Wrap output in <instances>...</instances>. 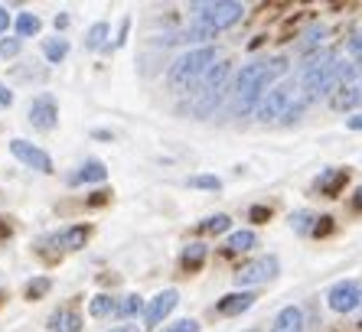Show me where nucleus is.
<instances>
[{"mask_svg": "<svg viewBox=\"0 0 362 332\" xmlns=\"http://www.w3.org/2000/svg\"><path fill=\"white\" fill-rule=\"evenodd\" d=\"M212 62H216V49H212V46H196V49H186L183 56H177L167 72L170 92L186 95L193 85H199L202 78H206Z\"/></svg>", "mask_w": 362, "mask_h": 332, "instance_id": "1", "label": "nucleus"}, {"mask_svg": "<svg viewBox=\"0 0 362 332\" xmlns=\"http://www.w3.org/2000/svg\"><path fill=\"white\" fill-rule=\"evenodd\" d=\"M284 59H274V62H248V66H242V72H238V82H235V95H238V111H248L258 105V98H262V92L268 88V82L274 78L278 72H284Z\"/></svg>", "mask_w": 362, "mask_h": 332, "instance_id": "2", "label": "nucleus"}, {"mask_svg": "<svg viewBox=\"0 0 362 332\" xmlns=\"http://www.w3.org/2000/svg\"><path fill=\"white\" fill-rule=\"evenodd\" d=\"M196 13H199V23L206 30L219 33V30H228L245 17V7L235 0H216V4H196Z\"/></svg>", "mask_w": 362, "mask_h": 332, "instance_id": "3", "label": "nucleus"}, {"mask_svg": "<svg viewBox=\"0 0 362 332\" xmlns=\"http://www.w3.org/2000/svg\"><path fill=\"white\" fill-rule=\"evenodd\" d=\"M294 92H297V85L294 82H281V85H274L268 95H264L262 101H258V121H284V114H287V108L294 105Z\"/></svg>", "mask_w": 362, "mask_h": 332, "instance_id": "4", "label": "nucleus"}, {"mask_svg": "<svg viewBox=\"0 0 362 332\" xmlns=\"http://www.w3.org/2000/svg\"><path fill=\"white\" fill-rule=\"evenodd\" d=\"M278 271H281L278 258H258V261H248V264L238 267L235 283H238V287H258V283L271 280V277H278Z\"/></svg>", "mask_w": 362, "mask_h": 332, "instance_id": "5", "label": "nucleus"}, {"mask_svg": "<svg viewBox=\"0 0 362 332\" xmlns=\"http://www.w3.org/2000/svg\"><path fill=\"white\" fill-rule=\"evenodd\" d=\"M327 303L333 313H353V309H359V303H362V287L356 280L337 283V287L327 293Z\"/></svg>", "mask_w": 362, "mask_h": 332, "instance_id": "6", "label": "nucleus"}, {"mask_svg": "<svg viewBox=\"0 0 362 332\" xmlns=\"http://www.w3.org/2000/svg\"><path fill=\"white\" fill-rule=\"evenodd\" d=\"M30 124L36 131H52V127L59 124V108H56L52 95H40V98L30 101Z\"/></svg>", "mask_w": 362, "mask_h": 332, "instance_id": "7", "label": "nucleus"}, {"mask_svg": "<svg viewBox=\"0 0 362 332\" xmlns=\"http://www.w3.org/2000/svg\"><path fill=\"white\" fill-rule=\"evenodd\" d=\"M10 153L20 160V163H26L30 170H40V173H52V160H49V153L46 150H40V147H33L30 141H10Z\"/></svg>", "mask_w": 362, "mask_h": 332, "instance_id": "8", "label": "nucleus"}, {"mask_svg": "<svg viewBox=\"0 0 362 332\" xmlns=\"http://www.w3.org/2000/svg\"><path fill=\"white\" fill-rule=\"evenodd\" d=\"M177 303H180V293L177 290L157 293V297L151 300V307L144 309V319H147V326H160L163 319H167V316L177 309Z\"/></svg>", "mask_w": 362, "mask_h": 332, "instance_id": "9", "label": "nucleus"}, {"mask_svg": "<svg viewBox=\"0 0 362 332\" xmlns=\"http://www.w3.org/2000/svg\"><path fill=\"white\" fill-rule=\"evenodd\" d=\"M252 303H255V293L242 290V293H228V297H222L219 303H216V309H219L222 316H238V313H245V309H252Z\"/></svg>", "mask_w": 362, "mask_h": 332, "instance_id": "10", "label": "nucleus"}, {"mask_svg": "<svg viewBox=\"0 0 362 332\" xmlns=\"http://www.w3.org/2000/svg\"><path fill=\"white\" fill-rule=\"evenodd\" d=\"M271 332H303V313L297 307H287L274 316V326Z\"/></svg>", "mask_w": 362, "mask_h": 332, "instance_id": "11", "label": "nucleus"}, {"mask_svg": "<svg viewBox=\"0 0 362 332\" xmlns=\"http://www.w3.org/2000/svg\"><path fill=\"white\" fill-rule=\"evenodd\" d=\"M82 329V319L72 309H56L49 316V332H78Z\"/></svg>", "mask_w": 362, "mask_h": 332, "instance_id": "12", "label": "nucleus"}, {"mask_svg": "<svg viewBox=\"0 0 362 332\" xmlns=\"http://www.w3.org/2000/svg\"><path fill=\"white\" fill-rule=\"evenodd\" d=\"M52 241L66 251H78V248H85V241H88V228H85V225H76V228H66L62 235H56Z\"/></svg>", "mask_w": 362, "mask_h": 332, "instance_id": "13", "label": "nucleus"}, {"mask_svg": "<svg viewBox=\"0 0 362 332\" xmlns=\"http://www.w3.org/2000/svg\"><path fill=\"white\" fill-rule=\"evenodd\" d=\"M359 101H362V85H346V88H339V95H333V108L346 111V108H356Z\"/></svg>", "mask_w": 362, "mask_h": 332, "instance_id": "14", "label": "nucleus"}, {"mask_svg": "<svg viewBox=\"0 0 362 332\" xmlns=\"http://www.w3.org/2000/svg\"><path fill=\"white\" fill-rule=\"evenodd\" d=\"M343 183H346V170H327V173L317 179V189H320L323 196H337Z\"/></svg>", "mask_w": 362, "mask_h": 332, "instance_id": "15", "label": "nucleus"}, {"mask_svg": "<svg viewBox=\"0 0 362 332\" xmlns=\"http://www.w3.org/2000/svg\"><path fill=\"white\" fill-rule=\"evenodd\" d=\"M105 176H108V170H105V163L101 160H88V163L78 170L76 183H105Z\"/></svg>", "mask_w": 362, "mask_h": 332, "instance_id": "16", "label": "nucleus"}, {"mask_svg": "<svg viewBox=\"0 0 362 332\" xmlns=\"http://www.w3.org/2000/svg\"><path fill=\"white\" fill-rule=\"evenodd\" d=\"M255 244H258V235L255 232H235V235H228L226 251H252Z\"/></svg>", "mask_w": 362, "mask_h": 332, "instance_id": "17", "label": "nucleus"}, {"mask_svg": "<svg viewBox=\"0 0 362 332\" xmlns=\"http://www.w3.org/2000/svg\"><path fill=\"white\" fill-rule=\"evenodd\" d=\"M317 215L313 212H307V208H300V212H294L291 215V228H294L297 235H313V228H317Z\"/></svg>", "mask_w": 362, "mask_h": 332, "instance_id": "18", "label": "nucleus"}, {"mask_svg": "<svg viewBox=\"0 0 362 332\" xmlns=\"http://www.w3.org/2000/svg\"><path fill=\"white\" fill-rule=\"evenodd\" d=\"M40 17H36V13H20L17 17V36L20 40H26V36H36L40 33Z\"/></svg>", "mask_w": 362, "mask_h": 332, "instance_id": "19", "label": "nucleus"}, {"mask_svg": "<svg viewBox=\"0 0 362 332\" xmlns=\"http://www.w3.org/2000/svg\"><path fill=\"white\" fill-rule=\"evenodd\" d=\"M42 52H46L49 62H62L69 56V40H46L42 42Z\"/></svg>", "mask_w": 362, "mask_h": 332, "instance_id": "20", "label": "nucleus"}, {"mask_svg": "<svg viewBox=\"0 0 362 332\" xmlns=\"http://www.w3.org/2000/svg\"><path fill=\"white\" fill-rule=\"evenodd\" d=\"M202 261H206V244H199V241H196V244H189V248L183 251V267H189V271H193V267H199Z\"/></svg>", "mask_w": 362, "mask_h": 332, "instance_id": "21", "label": "nucleus"}, {"mask_svg": "<svg viewBox=\"0 0 362 332\" xmlns=\"http://www.w3.org/2000/svg\"><path fill=\"white\" fill-rule=\"evenodd\" d=\"M105 40H108V23H95L92 30H88V36H85V46H88V49H101Z\"/></svg>", "mask_w": 362, "mask_h": 332, "instance_id": "22", "label": "nucleus"}, {"mask_svg": "<svg viewBox=\"0 0 362 332\" xmlns=\"http://www.w3.org/2000/svg\"><path fill=\"white\" fill-rule=\"evenodd\" d=\"M141 309H144V300L137 297V293H131V297H124V300H121V303H118V309H115V313H118V316H137V313H141Z\"/></svg>", "mask_w": 362, "mask_h": 332, "instance_id": "23", "label": "nucleus"}, {"mask_svg": "<svg viewBox=\"0 0 362 332\" xmlns=\"http://www.w3.org/2000/svg\"><path fill=\"white\" fill-rule=\"evenodd\" d=\"M189 186H193V189H212V192H219L222 189V179H219V176H189Z\"/></svg>", "mask_w": 362, "mask_h": 332, "instance_id": "24", "label": "nucleus"}, {"mask_svg": "<svg viewBox=\"0 0 362 332\" xmlns=\"http://www.w3.org/2000/svg\"><path fill=\"white\" fill-rule=\"evenodd\" d=\"M115 309H118V303L111 297H105V293L92 300V316H108V313H115Z\"/></svg>", "mask_w": 362, "mask_h": 332, "instance_id": "25", "label": "nucleus"}, {"mask_svg": "<svg viewBox=\"0 0 362 332\" xmlns=\"http://www.w3.org/2000/svg\"><path fill=\"white\" fill-rule=\"evenodd\" d=\"M228 225H232V218L228 215H209L206 222H202V228L212 235H219V232H228Z\"/></svg>", "mask_w": 362, "mask_h": 332, "instance_id": "26", "label": "nucleus"}, {"mask_svg": "<svg viewBox=\"0 0 362 332\" xmlns=\"http://www.w3.org/2000/svg\"><path fill=\"white\" fill-rule=\"evenodd\" d=\"M49 287H52V283L46 280V277H36V280L26 283V297H30V300H40L42 293H49Z\"/></svg>", "mask_w": 362, "mask_h": 332, "instance_id": "27", "label": "nucleus"}, {"mask_svg": "<svg viewBox=\"0 0 362 332\" xmlns=\"http://www.w3.org/2000/svg\"><path fill=\"white\" fill-rule=\"evenodd\" d=\"M20 46H23V40H20V36H7V40H0V56H4V59L17 56Z\"/></svg>", "mask_w": 362, "mask_h": 332, "instance_id": "28", "label": "nucleus"}, {"mask_svg": "<svg viewBox=\"0 0 362 332\" xmlns=\"http://www.w3.org/2000/svg\"><path fill=\"white\" fill-rule=\"evenodd\" d=\"M163 332H199V323L196 319H180L173 326H163Z\"/></svg>", "mask_w": 362, "mask_h": 332, "instance_id": "29", "label": "nucleus"}, {"mask_svg": "<svg viewBox=\"0 0 362 332\" xmlns=\"http://www.w3.org/2000/svg\"><path fill=\"white\" fill-rule=\"evenodd\" d=\"M349 56H353L356 62H362V33H356L353 40H349Z\"/></svg>", "mask_w": 362, "mask_h": 332, "instance_id": "30", "label": "nucleus"}, {"mask_svg": "<svg viewBox=\"0 0 362 332\" xmlns=\"http://www.w3.org/2000/svg\"><path fill=\"white\" fill-rule=\"evenodd\" d=\"M329 222H333V218H317V228H313V235H327L329 232Z\"/></svg>", "mask_w": 362, "mask_h": 332, "instance_id": "31", "label": "nucleus"}, {"mask_svg": "<svg viewBox=\"0 0 362 332\" xmlns=\"http://www.w3.org/2000/svg\"><path fill=\"white\" fill-rule=\"evenodd\" d=\"M0 105H13V92H10L7 85H0Z\"/></svg>", "mask_w": 362, "mask_h": 332, "instance_id": "32", "label": "nucleus"}, {"mask_svg": "<svg viewBox=\"0 0 362 332\" xmlns=\"http://www.w3.org/2000/svg\"><path fill=\"white\" fill-rule=\"evenodd\" d=\"M7 26H10V13L7 7H0V33H7Z\"/></svg>", "mask_w": 362, "mask_h": 332, "instance_id": "33", "label": "nucleus"}, {"mask_svg": "<svg viewBox=\"0 0 362 332\" xmlns=\"http://www.w3.org/2000/svg\"><path fill=\"white\" fill-rule=\"evenodd\" d=\"M346 124L353 127V131H362V114H353L349 121H346Z\"/></svg>", "mask_w": 362, "mask_h": 332, "instance_id": "34", "label": "nucleus"}, {"mask_svg": "<svg viewBox=\"0 0 362 332\" xmlns=\"http://www.w3.org/2000/svg\"><path fill=\"white\" fill-rule=\"evenodd\" d=\"M108 332H137V326H127V323L124 326H111Z\"/></svg>", "mask_w": 362, "mask_h": 332, "instance_id": "35", "label": "nucleus"}, {"mask_svg": "<svg viewBox=\"0 0 362 332\" xmlns=\"http://www.w3.org/2000/svg\"><path fill=\"white\" fill-rule=\"evenodd\" d=\"M4 238H10V225L7 222H0V241Z\"/></svg>", "mask_w": 362, "mask_h": 332, "instance_id": "36", "label": "nucleus"}, {"mask_svg": "<svg viewBox=\"0 0 362 332\" xmlns=\"http://www.w3.org/2000/svg\"><path fill=\"white\" fill-rule=\"evenodd\" d=\"M62 26H69V17H66V13H59V17H56V30H62Z\"/></svg>", "mask_w": 362, "mask_h": 332, "instance_id": "37", "label": "nucleus"}, {"mask_svg": "<svg viewBox=\"0 0 362 332\" xmlns=\"http://www.w3.org/2000/svg\"><path fill=\"white\" fill-rule=\"evenodd\" d=\"M356 208H362V186L356 189Z\"/></svg>", "mask_w": 362, "mask_h": 332, "instance_id": "38", "label": "nucleus"}, {"mask_svg": "<svg viewBox=\"0 0 362 332\" xmlns=\"http://www.w3.org/2000/svg\"><path fill=\"white\" fill-rule=\"evenodd\" d=\"M252 332H258V329H252Z\"/></svg>", "mask_w": 362, "mask_h": 332, "instance_id": "39", "label": "nucleus"}]
</instances>
